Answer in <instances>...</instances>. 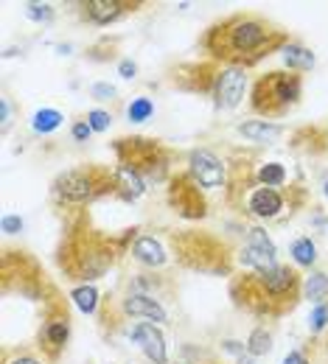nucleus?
Masks as SVG:
<instances>
[{
    "label": "nucleus",
    "instance_id": "cd10ccee",
    "mask_svg": "<svg viewBox=\"0 0 328 364\" xmlns=\"http://www.w3.org/2000/svg\"><path fill=\"white\" fill-rule=\"evenodd\" d=\"M0 227H3L6 236H15V233L23 230V219L20 216H3V219H0Z\"/></svg>",
    "mask_w": 328,
    "mask_h": 364
},
{
    "label": "nucleus",
    "instance_id": "a211bd4d",
    "mask_svg": "<svg viewBox=\"0 0 328 364\" xmlns=\"http://www.w3.org/2000/svg\"><path fill=\"white\" fill-rule=\"evenodd\" d=\"M255 176H258V182L264 188H278V185H283V182H286V168L281 162H267V165L258 168Z\"/></svg>",
    "mask_w": 328,
    "mask_h": 364
},
{
    "label": "nucleus",
    "instance_id": "aec40b11",
    "mask_svg": "<svg viewBox=\"0 0 328 364\" xmlns=\"http://www.w3.org/2000/svg\"><path fill=\"white\" fill-rule=\"evenodd\" d=\"M151 115H154V104H151V98H146V96L132 98L129 107H126V118H129L132 123H143V121H149Z\"/></svg>",
    "mask_w": 328,
    "mask_h": 364
},
{
    "label": "nucleus",
    "instance_id": "bb28decb",
    "mask_svg": "<svg viewBox=\"0 0 328 364\" xmlns=\"http://www.w3.org/2000/svg\"><path fill=\"white\" fill-rule=\"evenodd\" d=\"M70 135H73V140H76V143H87V140H90V135H93V129H90V123H87V121H76V123H73V129H70Z\"/></svg>",
    "mask_w": 328,
    "mask_h": 364
},
{
    "label": "nucleus",
    "instance_id": "b1692460",
    "mask_svg": "<svg viewBox=\"0 0 328 364\" xmlns=\"http://www.w3.org/2000/svg\"><path fill=\"white\" fill-rule=\"evenodd\" d=\"M84 121L90 123V129H93V132H107V129H110V123H112V115H110V112H104V109H90Z\"/></svg>",
    "mask_w": 328,
    "mask_h": 364
},
{
    "label": "nucleus",
    "instance_id": "9d476101",
    "mask_svg": "<svg viewBox=\"0 0 328 364\" xmlns=\"http://www.w3.org/2000/svg\"><path fill=\"white\" fill-rule=\"evenodd\" d=\"M124 311L132 314V317H143V319H149V322H166V319H169L166 308H163V305H160L154 297H149V294H129V297L124 300Z\"/></svg>",
    "mask_w": 328,
    "mask_h": 364
},
{
    "label": "nucleus",
    "instance_id": "423d86ee",
    "mask_svg": "<svg viewBox=\"0 0 328 364\" xmlns=\"http://www.w3.org/2000/svg\"><path fill=\"white\" fill-rule=\"evenodd\" d=\"M191 176L202 188H222L225 185V162L211 149H197L191 154Z\"/></svg>",
    "mask_w": 328,
    "mask_h": 364
},
{
    "label": "nucleus",
    "instance_id": "1a4fd4ad",
    "mask_svg": "<svg viewBox=\"0 0 328 364\" xmlns=\"http://www.w3.org/2000/svg\"><path fill=\"white\" fill-rule=\"evenodd\" d=\"M247 213L255 219H278L283 213V194L278 188H253L247 197Z\"/></svg>",
    "mask_w": 328,
    "mask_h": 364
},
{
    "label": "nucleus",
    "instance_id": "6ab92c4d",
    "mask_svg": "<svg viewBox=\"0 0 328 364\" xmlns=\"http://www.w3.org/2000/svg\"><path fill=\"white\" fill-rule=\"evenodd\" d=\"M70 297H73V303H76L79 311L96 314V308H98V291H96V286H79V289L70 291Z\"/></svg>",
    "mask_w": 328,
    "mask_h": 364
},
{
    "label": "nucleus",
    "instance_id": "f3484780",
    "mask_svg": "<svg viewBox=\"0 0 328 364\" xmlns=\"http://www.w3.org/2000/svg\"><path fill=\"white\" fill-rule=\"evenodd\" d=\"M59 123H62V112L59 109H37L34 112V118H31V129L37 132V135H48V132H54V129H59Z\"/></svg>",
    "mask_w": 328,
    "mask_h": 364
},
{
    "label": "nucleus",
    "instance_id": "9b49d317",
    "mask_svg": "<svg viewBox=\"0 0 328 364\" xmlns=\"http://www.w3.org/2000/svg\"><path fill=\"white\" fill-rule=\"evenodd\" d=\"M112 191H118L126 202H132V199H137V197L146 191L143 176H140L137 171L126 168V165H118L115 174H112Z\"/></svg>",
    "mask_w": 328,
    "mask_h": 364
},
{
    "label": "nucleus",
    "instance_id": "ddd939ff",
    "mask_svg": "<svg viewBox=\"0 0 328 364\" xmlns=\"http://www.w3.org/2000/svg\"><path fill=\"white\" fill-rule=\"evenodd\" d=\"M132 255H135V261H140L146 266H163L166 264V252H163L160 241H154L151 236H140L135 241V247H132Z\"/></svg>",
    "mask_w": 328,
    "mask_h": 364
},
{
    "label": "nucleus",
    "instance_id": "7c9ffc66",
    "mask_svg": "<svg viewBox=\"0 0 328 364\" xmlns=\"http://www.w3.org/2000/svg\"><path fill=\"white\" fill-rule=\"evenodd\" d=\"M222 347L228 350V353H236L239 358L244 356V350H247V344H241V342H233V339H228V342H222Z\"/></svg>",
    "mask_w": 328,
    "mask_h": 364
},
{
    "label": "nucleus",
    "instance_id": "f03ea898",
    "mask_svg": "<svg viewBox=\"0 0 328 364\" xmlns=\"http://www.w3.org/2000/svg\"><path fill=\"white\" fill-rule=\"evenodd\" d=\"M300 90L303 82L297 73H267L253 90V109L267 118H278L297 104Z\"/></svg>",
    "mask_w": 328,
    "mask_h": 364
},
{
    "label": "nucleus",
    "instance_id": "f257e3e1",
    "mask_svg": "<svg viewBox=\"0 0 328 364\" xmlns=\"http://www.w3.org/2000/svg\"><path fill=\"white\" fill-rule=\"evenodd\" d=\"M286 43V37L267 20L255 17V15H236L225 23H219L205 45L214 56L230 62V68H241V65H253L261 56H269V51L281 48Z\"/></svg>",
    "mask_w": 328,
    "mask_h": 364
},
{
    "label": "nucleus",
    "instance_id": "473e14b6",
    "mask_svg": "<svg viewBox=\"0 0 328 364\" xmlns=\"http://www.w3.org/2000/svg\"><path fill=\"white\" fill-rule=\"evenodd\" d=\"M0 118H3V132L9 129V118H12V109H9V101L3 98L0 101Z\"/></svg>",
    "mask_w": 328,
    "mask_h": 364
},
{
    "label": "nucleus",
    "instance_id": "a878e982",
    "mask_svg": "<svg viewBox=\"0 0 328 364\" xmlns=\"http://www.w3.org/2000/svg\"><path fill=\"white\" fill-rule=\"evenodd\" d=\"M26 17L34 20V23H48V20L54 17V9L45 6V3H29V6H26Z\"/></svg>",
    "mask_w": 328,
    "mask_h": 364
},
{
    "label": "nucleus",
    "instance_id": "6e6552de",
    "mask_svg": "<svg viewBox=\"0 0 328 364\" xmlns=\"http://www.w3.org/2000/svg\"><path fill=\"white\" fill-rule=\"evenodd\" d=\"M129 339L146 353L149 361H154V364H166V358H169L166 339H163V331H160L154 322H137V325L129 331Z\"/></svg>",
    "mask_w": 328,
    "mask_h": 364
},
{
    "label": "nucleus",
    "instance_id": "7ed1b4c3",
    "mask_svg": "<svg viewBox=\"0 0 328 364\" xmlns=\"http://www.w3.org/2000/svg\"><path fill=\"white\" fill-rule=\"evenodd\" d=\"M101 188H110V191H112V179L104 182V179H101V171H96V168L65 171V174L54 182V194H57L62 202H73V205H82V202L93 199Z\"/></svg>",
    "mask_w": 328,
    "mask_h": 364
},
{
    "label": "nucleus",
    "instance_id": "4be33fe9",
    "mask_svg": "<svg viewBox=\"0 0 328 364\" xmlns=\"http://www.w3.org/2000/svg\"><path fill=\"white\" fill-rule=\"evenodd\" d=\"M292 258H295V264H300V266H311V264L317 261V247H314V241H311V238H297V241L292 244Z\"/></svg>",
    "mask_w": 328,
    "mask_h": 364
},
{
    "label": "nucleus",
    "instance_id": "f8f14e48",
    "mask_svg": "<svg viewBox=\"0 0 328 364\" xmlns=\"http://www.w3.org/2000/svg\"><path fill=\"white\" fill-rule=\"evenodd\" d=\"M87 9V17L93 20V23H98V26H107V23H112V20H118L126 9H135V6H129V3H121V0H90V3L84 6Z\"/></svg>",
    "mask_w": 328,
    "mask_h": 364
},
{
    "label": "nucleus",
    "instance_id": "4468645a",
    "mask_svg": "<svg viewBox=\"0 0 328 364\" xmlns=\"http://www.w3.org/2000/svg\"><path fill=\"white\" fill-rule=\"evenodd\" d=\"M283 62H286V68L295 70V73L311 70V68H314V54H311L306 45H300V43H286V45H283Z\"/></svg>",
    "mask_w": 328,
    "mask_h": 364
},
{
    "label": "nucleus",
    "instance_id": "dca6fc26",
    "mask_svg": "<svg viewBox=\"0 0 328 364\" xmlns=\"http://www.w3.org/2000/svg\"><path fill=\"white\" fill-rule=\"evenodd\" d=\"M239 132H241L244 137L255 140V143H272L275 137H281L283 129H281L278 123H269V121H247V123L239 126Z\"/></svg>",
    "mask_w": 328,
    "mask_h": 364
},
{
    "label": "nucleus",
    "instance_id": "72a5a7b5",
    "mask_svg": "<svg viewBox=\"0 0 328 364\" xmlns=\"http://www.w3.org/2000/svg\"><path fill=\"white\" fill-rule=\"evenodd\" d=\"M6 364H43V361L34 358V356H17V358H9Z\"/></svg>",
    "mask_w": 328,
    "mask_h": 364
},
{
    "label": "nucleus",
    "instance_id": "f704fd0d",
    "mask_svg": "<svg viewBox=\"0 0 328 364\" xmlns=\"http://www.w3.org/2000/svg\"><path fill=\"white\" fill-rule=\"evenodd\" d=\"M325 199H328V182H325Z\"/></svg>",
    "mask_w": 328,
    "mask_h": 364
},
{
    "label": "nucleus",
    "instance_id": "0eeeda50",
    "mask_svg": "<svg viewBox=\"0 0 328 364\" xmlns=\"http://www.w3.org/2000/svg\"><path fill=\"white\" fill-rule=\"evenodd\" d=\"M275 255H278V250H275L272 238H269L264 230H258V227H255V230H250L247 247L241 250V264L255 266L258 272H267V269L278 266V264H275Z\"/></svg>",
    "mask_w": 328,
    "mask_h": 364
},
{
    "label": "nucleus",
    "instance_id": "5701e85b",
    "mask_svg": "<svg viewBox=\"0 0 328 364\" xmlns=\"http://www.w3.org/2000/svg\"><path fill=\"white\" fill-rule=\"evenodd\" d=\"M306 297L314 300V305H317V303H325V297H328V275L314 272V275L306 280Z\"/></svg>",
    "mask_w": 328,
    "mask_h": 364
},
{
    "label": "nucleus",
    "instance_id": "c85d7f7f",
    "mask_svg": "<svg viewBox=\"0 0 328 364\" xmlns=\"http://www.w3.org/2000/svg\"><path fill=\"white\" fill-rule=\"evenodd\" d=\"M90 93H93L98 101H107V98H112V96H115V87H112V84H101V82H98V84H93V87H90Z\"/></svg>",
    "mask_w": 328,
    "mask_h": 364
},
{
    "label": "nucleus",
    "instance_id": "412c9836",
    "mask_svg": "<svg viewBox=\"0 0 328 364\" xmlns=\"http://www.w3.org/2000/svg\"><path fill=\"white\" fill-rule=\"evenodd\" d=\"M272 350V336L267 328H255L250 336H247V353L250 356H267Z\"/></svg>",
    "mask_w": 328,
    "mask_h": 364
},
{
    "label": "nucleus",
    "instance_id": "20e7f679",
    "mask_svg": "<svg viewBox=\"0 0 328 364\" xmlns=\"http://www.w3.org/2000/svg\"><path fill=\"white\" fill-rule=\"evenodd\" d=\"M250 283L255 289H261V300H267V305L272 300H289L297 291V272L289 266H272L267 272H258L250 278ZM292 303V300H289Z\"/></svg>",
    "mask_w": 328,
    "mask_h": 364
},
{
    "label": "nucleus",
    "instance_id": "39448f33",
    "mask_svg": "<svg viewBox=\"0 0 328 364\" xmlns=\"http://www.w3.org/2000/svg\"><path fill=\"white\" fill-rule=\"evenodd\" d=\"M244 90H247L244 68H222L214 79V98H216V107L222 109H233L236 104H241Z\"/></svg>",
    "mask_w": 328,
    "mask_h": 364
},
{
    "label": "nucleus",
    "instance_id": "393cba45",
    "mask_svg": "<svg viewBox=\"0 0 328 364\" xmlns=\"http://www.w3.org/2000/svg\"><path fill=\"white\" fill-rule=\"evenodd\" d=\"M325 325H328V303H317L308 317V328H311V333H320Z\"/></svg>",
    "mask_w": 328,
    "mask_h": 364
},
{
    "label": "nucleus",
    "instance_id": "c756f323",
    "mask_svg": "<svg viewBox=\"0 0 328 364\" xmlns=\"http://www.w3.org/2000/svg\"><path fill=\"white\" fill-rule=\"evenodd\" d=\"M135 73H137V65H135L132 59H124V62L118 65V76H121V79H135Z\"/></svg>",
    "mask_w": 328,
    "mask_h": 364
},
{
    "label": "nucleus",
    "instance_id": "2f4dec72",
    "mask_svg": "<svg viewBox=\"0 0 328 364\" xmlns=\"http://www.w3.org/2000/svg\"><path fill=\"white\" fill-rule=\"evenodd\" d=\"M283 364H308V358H306V356H303L300 350H292V353H286Z\"/></svg>",
    "mask_w": 328,
    "mask_h": 364
},
{
    "label": "nucleus",
    "instance_id": "2eb2a0df",
    "mask_svg": "<svg viewBox=\"0 0 328 364\" xmlns=\"http://www.w3.org/2000/svg\"><path fill=\"white\" fill-rule=\"evenodd\" d=\"M68 336H70V322H68V317L51 319V322H45V328H43V342H45V347H48L51 353H57L59 347H65Z\"/></svg>",
    "mask_w": 328,
    "mask_h": 364
}]
</instances>
